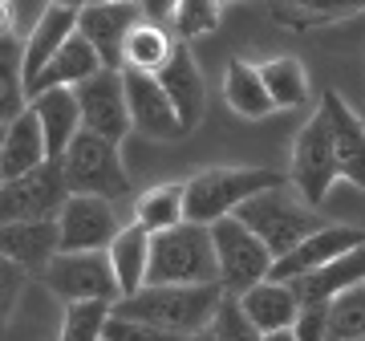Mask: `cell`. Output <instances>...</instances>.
I'll return each instance as SVG.
<instances>
[{"label":"cell","instance_id":"obj_20","mask_svg":"<svg viewBox=\"0 0 365 341\" xmlns=\"http://www.w3.org/2000/svg\"><path fill=\"white\" fill-rule=\"evenodd\" d=\"M102 69L106 66H102V57H98V49L78 33V37L66 41V49L57 53L49 66L41 69L37 81H29V102L45 90H78V86H86L90 78H98Z\"/></svg>","mask_w":365,"mask_h":341},{"label":"cell","instance_id":"obj_33","mask_svg":"<svg viewBox=\"0 0 365 341\" xmlns=\"http://www.w3.org/2000/svg\"><path fill=\"white\" fill-rule=\"evenodd\" d=\"M211 333H215V341H264V333L240 309V297H223L220 313L211 321Z\"/></svg>","mask_w":365,"mask_h":341},{"label":"cell","instance_id":"obj_26","mask_svg":"<svg viewBox=\"0 0 365 341\" xmlns=\"http://www.w3.org/2000/svg\"><path fill=\"white\" fill-rule=\"evenodd\" d=\"M134 223H143L150 236L175 232L187 223V183H155L134 203Z\"/></svg>","mask_w":365,"mask_h":341},{"label":"cell","instance_id":"obj_13","mask_svg":"<svg viewBox=\"0 0 365 341\" xmlns=\"http://www.w3.org/2000/svg\"><path fill=\"white\" fill-rule=\"evenodd\" d=\"M138 25H143V4H81L78 33L98 49L106 69L122 73V53Z\"/></svg>","mask_w":365,"mask_h":341},{"label":"cell","instance_id":"obj_8","mask_svg":"<svg viewBox=\"0 0 365 341\" xmlns=\"http://www.w3.org/2000/svg\"><path fill=\"white\" fill-rule=\"evenodd\" d=\"M211 236H215V256H220V289L227 292V297H244V292H252L256 285L272 280L276 256L264 248L235 215L215 223Z\"/></svg>","mask_w":365,"mask_h":341},{"label":"cell","instance_id":"obj_19","mask_svg":"<svg viewBox=\"0 0 365 341\" xmlns=\"http://www.w3.org/2000/svg\"><path fill=\"white\" fill-rule=\"evenodd\" d=\"M29 110L37 114L41 131H45V143H49V158L61 163L66 151L78 143L81 134V106H78V90H45L37 93Z\"/></svg>","mask_w":365,"mask_h":341},{"label":"cell","instance_id":"obj_32","mask_svg":"<svg viewBox=\"0 0 365 341\" xmlns=\"http://www.w3.org/2000/svg\"><path fill=\"white\" fill-rule=\"evenodd\" d=\"M215 25H220V4H211V0H179V4H175L170 33H175L182 45L195 41V37H207Z\"/></svg>","mask_w":365,"mask_h":341},{"label":"cell","instance_id":"obj_2","mask_svg":"<svg viewBox=\"0 0 365 341\" xmlns=\"http://www.w3.org/2000/svg\"><path fill=\"white\" fill-rule=\"evenodd\" d=\"M276 187H288V175L268 167H207L195 179H187V223L215 228L220 220H232L244 203Z\"/></svg>","mask_w":365,"mask_h":341},{"label":"cell","instance_id":"obj_14","mask_svg":"<svg viewBox=\"0 0 365 341\" xmlns=\"http://www.w3.org/2000/svg\"><path fill=\"white\" fill-rule=\"evenodd\" d=\"M78 25H81V4H45L41 9V16L33 21L25 37V93L29 81H37L41 69L66 49V41L78 37Z\"/></svg>","mask_w":365,"mask_h":341},{"label":"cell","instance_id":"obj_24","mask_svg":"<svg viewBox=\"0 0 365 341\" xmlns=\"http://www.w3.org/2000/svg\"><path fill=\"white\" fill-rule=\"evenodd\" d=\"M150 244L155 236L146 232L143 223H126L122 228V236L110 244V268H114L118 285H122V301L134 297V292L146 289V276H150Z\"/></svg>","mask_w":365,"mask_h":341},{"label":"cell","instance_id":"obj_29","mask_svg":"<svg viewBox=\"0 0 365 341\" xmlns=\"http://www.w3.org/2000/svg\"><path fill=\"white\" fill-rule=\"evenodd\" d=\"M365 0H317V4H276L272 16L288 29H313V25H333L345 16H357Z\"/></svg>","mask_w":365,"mask_h":341},{"label":"cell","instance_id":"obj_6","mask_svg":"<svg viewBox=\"0 0 365 341\" xmlns=\"http://www.w3.org/2000/svg\"><path fill=\"white\" fill-rule=\"evenodd\" d=\"M41 285L69 305H110L122 301V285H118L110 256L106 252H61L57 260L41 273Z\"/></svg>","mask_w":365,"mask_h":341},{"label":"cell","instance_id":"obj_34","mask_svg":"<svg viewBox=\"0 0 365 341\" xmlns=\"http://www.w3.org/2000/svg\"><path fill=\"white\" fill-rule=\"evenodd\" d=\"M106 341H191V337H175V333H163V329L143 325V321L110 317V325H106Z\"/></svg>","mask_w":365,"mask_h":341},{"label":"cell","instance_id":"obj_5","mask_svg":"<svg viewBox=\"0 0 365 341\" xmlns=\"http://www.w3.org/2000/svg\"><path fill=\"white\" fill-rule=\"evenodd\" d=\"M61 175H66L69 195L81 199H118L130 195V175H126V163H122V146L106 143L98 134H78V143L66 151L61 158Z\"/></svg>","mask_w":365,"mask_h":341},{"label":"cell","instance_id":"obj_10","mask_svg":"<svg viewBox=\"0 0 365 341\" xmlns=\"http://www.w3.org/2000/svg\"><path fill=\"white\" fill-rule=\"evenodd\" d=\"M78 106H81V131L98 134L106 143H118L134 131L130 122V102H126V73L102 69L98 78L78 86Z\"/></svg>","mask_w":365,"mask_h":341},{"label":"cell","instance_id":"obj_22","mask_svg":"<svg viewBox=\"0 0 365 341\" xmlns=\"http://www.w3.org/2000/svg\"><path fill=\"white\" fill-rule=\"evenodd\" d=\"M357 285H365V248L333 260L329 268H321V273H309V276H300V280H292V292H297L300 309H304V305L329 309L337 297H345V292L357 289Z\"/></svg>","mask_w":365,"mask_h":341},{"label":"cell","instance_id":"obj_17","mask_svg":"<svg viewBox=\"0 0 365 341\" xmlns=\"http://www.w3.org/2000/svg\"><path fill=\"white\" fill-rule=\"evenodd\" d=\"M321 114L329 118V131H333V151H337L341 179H349L353 187L365 191V122L345 106V98L337 90L321 93Z\"/></svg>","mask_w":365,"mask_h":341},{"label":"cell","instance_id":"obj_15","mask_svg":"<svg viewBox=\"0 0 365 341\" xmlns=\"http://www.w3.org/2000/svg\"><path fill=\"white\" fill-rule=\"evenodd\" d=\"M122 73H126V69H122ZM126 102H130L134 131L146 134V138L170 143V138H182V134H187L158 78H146V73H126Z\"/></svg>","mask_w":365,"mask_h":341},{"label":"cell","instance_id":"obj_27","mask_svg":"<svg viewBox=\"0 0 365 341\" xmlns=\"http://www.w3.org/2000/svg\"><path fill=\"white\" fill-rule=\"evenodd\" d=\"M223 102L232 106L240 118H264V114L276 110L272 98H268V90H264L260 66L240 61V57H232L227 69H223Z\"/></svg>","mask_w":365,"mask_h":341},{"label":"cell","instance_id":"obj_35","mask_svg":"<svg viewBox=\"0 0 365 341\" xmlns=\"http://www.w3.org/2000/svg\"><path fill=\"white\" fill-rule=\"evenodd\" d=\"M297 341H329V309L321 305H304L297 317V325H292Z\"/></svg>","mask_w":365,"mask_h":341},{"label":"cell","instance_id":"obj_37","mask_svg":"<svg viewBox=\"0 0 365 341\" xmlns=\"http://www.w3.org/2000/svg\"><path fill=\"white\" fill-rule=\"evenodd\" d=\"M191 341H215V333L207 329V333H199V337H191Z\"/></svg>","mask_w":365,"mask_h":341},{"label":"cell","instance_id":"obj_30","mask_svg":"<svg viewBox=\"0 0 365 341\" xmlns=\"http://www.w3.org/2000/svg\"><path fill=\"white\" fill-rule=\"evenodd\" d=\"M329 341H365V285L329 305Z\"/></svg>","mask_w":365,"mask_h":341},{"label":"cell","instance_id":"obj_18","mask_svg":"<svg viewBox=\"0 0 365 341\" xmlns=\"http://www.w3.org/2000/svg\"><path fill=\"white\" fill-rule=\"evenodd\" d=\"M158 81H163V90H167L170 106L179 114L182 131L191 134L203 122V114H207V86H203V73H199L195 57H191V45L179 41V49L170 57V66L158 73Z\"/></svg>","mask_w":365,"mask_h":341},{"label":"cell","instance_id":"obj_21","mask_svg":"<svg viewBox=\"0 0 365 341\" xmlns=\"http://www.w3.org/2000/svg\"><path fill=\"white\" fill-rule=\"evenodd\" d=\"M53 163L49 158V143H45V131H41V122L33 110H25L16 122L4 126V143H0V175H4V183H13L29 170L45 167Z\"/></svg>","mask_w":365,"mask_h":341},{"label":"cell","instance_id":"obj_36","mask_svg":"<svg viewBox=\"0 0 365 341\" xmlns=\"http://www.w3.org/2000/svg\"><path fill=\"white\" fill-rule=\"evenodd\" d=\"M264 341H297V333H292V329H284V333H268Z\"/></svg>","mask_w":365,"mask_h":341},{"label":"cell","instance_id":"obj_3","mask_svg":"<svg viewBox=\"0 0 365 341\" xmlns=\"http://www.w3.org/2000/svg\"><path fill=\"white\" fill-rule=\"evenodd\" d=\"M235 220L244 223L276 260H284L288 252H297L309 236H317L321 228H329L292 187H276V191L256 195L252 203H244V208L235 211Z\"/></svg>","mask_w":365,"mask_h":341},{"label":"cell","instance_id":"obj_23","mask_svg":"<svg viewBox=\"0 0 365 341\" xmlns=\"http://www.w3.org/2000/svg\"><path fill=\"white\" fill-rule=\"evenodd\" d=\"M240 309L248 313V321L260 329L264 337L292 329L300 317V301H297V292H292V285H280V280H264L252 292H244Z\"/></svg>","mask_w":365,"mask_h":341},{"label":"cell","instance_id":"obj_28","mask_svg":"<svg viewBox=\"0 0 365 341\" xmlns=\"http://www.w3.org/2000/svg\"><path fill=\"white\" fill-rule=\"evenodd\" d=\"M264 90L272 98L276 110H292V106L309 102V69L300 66L297 57H272L260 66Z\"/></svg>","mask_w":365,"mask_h":341},{"label":"cell","instance_id":"obj_1","mask_svg":"<svg viewBox=\"0 0 365 341\" xmlns=\"http://www.w3.org/2000/svg\"><path fill=\"white\" fill-rule=\"evenodd\" d=\"M227 292L220 285H203V289H175V285H146L143 292H134L126 301L114 305V317L126 321H143L175 337H199L207 333L215 313Z\"/></svg>","mask_w":365,"mask_h":341},{"label":"cell","instance_id":"obj_12","mask_svg":"<svg viewBox=\"0 0 365 341\" xmlns=\"http://www.w3.org/2000/svg\"><path fill=\"white\" fill-rule=\"evenodd\" d=\"M357 248H365L361 228H353V223H329L317 236L304 240L297 252H288L284 260H276L272 280L292 285V280H300V276H309V273H321V268H329L333 260H341V256H349Z\"/></svg>","mask_w":365,"mask_h":341},{"label":"cell","instance_id":"obj_4","mask_svg":"<svg viewBox=\"0 0 365 341\" xmlns=\"http://www.w3.org/2000/svg\"><path fill=\"white\" fill-rule=\"evenodd\" d=\"M146 285H175V289H203L220 285V256L211 228L179 223L150 244V276Z\"/></svg>","mask_w":365,"mask_h":341},{"label":"cell","instance_id":"obj_9","mask_svg":"<svg viewBox=\"0 0 365 341\" xmlns=\"http://www.w3.org/2000/svg\"><path fill=\"white\" fill-rule=\"evenodd\" d=\"M69 187L61 175V163H45V167L29 170L21 179L0 187V220L4 223H45L61 220L69 203Z\"/></svg>","mask_w":365,"mask_h":341},{"label":"cell","instance_id":"obj_31","mask_svg":"<svg viewBox=\"0 0 365 341\" xmlns=\"http://www.w3.org/2000/svg\"><path fill=\"white\" fill-rule=\"evenodd\" d=\"M114 309L110 305H69L61 317V337L57 341H106Z\"/></svg>","mask_w":365,"mask_h":341},{"label":"cell","instance_id":"obj_7","mask_svg":"<svg viewBox=\"0 0 365 341\" xmlns=\"http://www.w3.org/2000/svg\"><path fill=\"white\" fill-rule=\"evenodd\" d=\"M337 179H341V167H337V151H333V131H329V118L321 114V106H317V114L292 138L288 187L313 208V203H325L329 187L337 183Z\"/></svg>","mask_w":365,"mask_h":341},{"label":"cell","instance_id":"obj_25","mask_svg":"<svg viewBox=\"0 0 365 341\" xmlns=\"http://www.w3.org/2000/svg\"><path fill=\"white\" fill-rule=\"evenodd\" d=\"M175 49H179V41H175V33H170V29L143 21V25L130 33V41H126L122 69H126V73H146V78H158V73L170 66Z\"/></svg>","mask_w":365,"mask_h":341},{"label":"cell","instance_id":"obj_16","mask_svg":"<svg viewBox=\"0 0 365 341\" xmlns=\"http://www.w3.org/2000/svg\"><path fill=\"white\" fill-rule=\"evenodd\" d=\"M0 252L9 268H25L41 276L61 256V223H0Z\"/></svg>","mask_w":365,"mask_h":341},{"label":"cell","instance_id":"obj_11","mask_svg":"<svg viewBox=\"0 0 365 341\" xmlns=\"http://www.w3.org/2000/svg\"><path fill=\"white\" fill-rule=\"evenodd\" d=\"M61 252H110L126 223L118 220L110 199H81L73 195L61 211Z\"/></svg>","mask_w":365,"mask_h":341}]
</instances>
